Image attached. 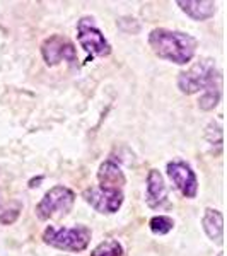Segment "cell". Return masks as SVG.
I'll list each match as a JSON object with an SVG mask.
<instances>
[{
  "mask_svg": "<svg viewBox=\"0 0 227 256\" xmlns=\"http://www.w3.org/2000/svg\"><path fill=\"white\" fill-rule=\"evenodd\" d=\"M148 46L159 58L176 65H186L195 56L198 40L183 31L156 28L148 32Z\"/></svg>",
  "mask_w": 227,
  "mask_h": 256,
  "instance_id": "6da1fadb",
  "label": "cell"
},
{
  "mask_svg": "<svg viewBox=\"0 0 227 256\" xmlns=\"http://www.w3.org/2000/svg\"><path fill=\"white\" fill-rule=\"evenodd\" d=\"M92 232L88 226L77 224L74 227H55L48 226L43 230V242L52 248L70 253H82L88 250Z\"/></svg>",
  "mask_w": 227,
  "mask_h": 256,
  "instance_id": "7a4b0ae2",
  "label": "cell"
},
{
  "mask_svg": "<svg viewBox=\"0 0 227 256\" xmlns=\"http://www.w3.org/2000/svg\"><path fill=\"white\" fill-rule=\"evenodd\" d=\"M222 77V72L217 68L214 58H202L195 65H192L186 72H181L178 76V89L186 96L196 92H204L216 80Z\"/></svg>",
  "mask_w": 227,
  "mask_h": 256,
  "instance_id": "3957f363",
  "label": "cell"
},
{
  "mask_svg": "<svg viewBox=\"0 0 227 256\" xmlns=\"http://www.w3.org/2000/svg\"><path fill=\"white\" fill-rule=\"evenodd\" d=\"M74 202H76V193L64 184H56L50 188L36 205V217L40 220H50L53 217L67 216L74 207Z\"/></svg>",
  "mask_w": 227,
  "mask_h": 256,
  "instance_id": "277c9868",
  "label": "cell"
},
{
  "mask_svg": "<svg viewBox=\"0 0 227 256\" xmlns=\"http://www.w3.org/2000/svg\"><path fill=\"white\" fill-rule=\"evenodd\" d=\"M77 41L84 48V52L92 56L104 58L111 53V44L96 26L92 18H82L77 22Z\"/></svg>",
  "mask_w": 227,
  "mask_h": 256,
  "instance_id": "5b68a950",
  "label": "cell"
},
{
  "mask_svg": "<svg viewBox=\"0 0 227 256\" xmlns=\"http://www.w3.org/2000/svg\"><path fill=\"white\" fill-rule=\"evenodd\" d=\"M82 198L96 212L111 216V214H116L122 208L123 200H125V193H123V190L106 188L98 184V186H90L88 190H84Z\"/></svg>",
  "mask_w": 227,
  "mask_h": 256,
  "instance_id": "8992f818",
  "label": "cell"
},
{
  "mask_svg": "<svg viewBox=\"0 0 227 256\" xmlns=\"http://www.w3.org/2000/svg\"><path fill=\"white\" fill-rule=\"evenodd\" d=\"M41 55L48 67H55L60 62H68L70 65L77 64V53L74 43L60 34H52L41 43Z\"/></svg>",
  "mask_w": 227,
  "mask_h": 256,
  "instance_id": "52a82bcc",
  "label": "cell"
},
{
  "mask_svg": "<svg viewBox=\"0 0 227 256\" xmlns=\"http://www.w3.org/2000/svg\"><path fill=\"white\" fill-rule=\"evenodd\" d=\"M169 180L172 181V184L176 190L186 198H195L198 193V180L196 174L193 171V168L188 162L181 159L169 160L166 166Z\"/></svg>",
  "mask_w": 227,
  "mask_h": 256,
  "instance_id": "ba28073f",
  "label": "cell"
},
{
  "mask_svg": "<svg viewBox=\"0 0 227 256\" xmlns=\"http://www.w3.org/2000/svg\"><path fill=\"white\" fill-rule=\"evenodd\" d=\"M146 204H147V207H150L154 210L171 207V204H169V198H168L166 183H164V178L158 171V169H150V171H148V174H147Z\"/></svg>",
  "mask_w": 227,
  "mask_h": 256,
  "instance_id": "9c48e42d",
  "label": "cell"
},
{
  "mask_svg": "<svg viewBox=\"0 0 227 256\" xmlns=\"http://www.w3.org/2000/svg\"><path fill=\"white\" fill-rule=\"evenodd\" d=\"M98 181H99V186L123 190V186H125V183H126V178H125L123 169L120 168L113 159H108L98 169Z\"/></svg>",
  "mask_w": 227,
  "mask_h": 256,
  "instance_id": "30bf717a",
  "label": "cell"
},
{
  "mask_svg": "<svg viewBox=\"0 0 227 256\" xmlns=\"http://www.w3.org/2000/svg\"><path fill=\"white\" fill-rule=\"evenodd\" d=\"M176 4L193 20H207L217 10V4L212 0H178Z\"/></svg>",
  "mask_w": 227,
  "mask_h": 256,
  "instance_id": "8fae6325",
  "label": "cell"
},
{
  "mask_svg": "<svg viewBox=\"0 0 227 256\" xmlns=\"http://www.w3.org/2000/svg\"><path fill=\"white\" fill-rule=\"evenodd\" d=\"M202 226H204V230L208 239H212L217 244H222V239H224V217H222L220 210L212 207L205 208Z\"/></svg>",
  "mask_w": 227,
  "mask_h": 256,
  "instance_id": "7c38bea8",
  "label": "cell"
},
{
  "mask_svg": "<svg viewBox=\"0 0 227 256\" xmlns=\"http://www.w3.org/2000/svg\"><path fill=\"white\" fill-rule=\"evenodd\" d=\"M220 98H222V77L218 80L214 82V84L210 86L208 89L204 90V94H202L200 101H198V108H200L202 111L214 110L218 104Z\"/></svg>",
  "mask_w": 227,
  "mask_h": 256,
  "instance_id": "4fadbf2b",
  "label": "cell"
},
{
  "mask_svg": "<svg viewBox=\"0 0 227 256\" xmlns=\"http://www.w3.org/2000/svg\"><path fill=\"white\" fill-rule=\"evenodd\" d=\"M19 214H20L19 202L6 204V200H4V196H2V192H0V224H4V226L14 224L19 218Z\"/></svg>",
  "mask_w": 227,
  "mask_h": 256,
  "instance_id": "5bb4252c",
  "label": "cell"
},
{
  "mask_svg": "<svg viewBox=\"0 0 227 256\" xmlns=\"http://www.w3.org/2000/svg\"><path fill=\"white\" fill-rule=\"evenodd\" d=\"M90 256H123V246L116 239H106L90 251Z\"/></svg>",
  "mask_w": 227,
  "mask_h": 256,
  "instance_id": "9a60e30c",
  "label": "cell"
},
{
  "mask_svg": "<svg viewBox=\"0 0 227 256\" xmlns=\"http://www.w3.org/2000/svg\"><path fill=\"white\" fill-rule=\"evenodd\" d=\"M148 227L156 236H164V234L171 232L174 227V220L169 216H156L148 220Z\"/></svg>",
  "mask_w": 227,
  "mask_h": 256,
  "instance_id": "2e32d148",
  "label": "cell"
},
{
  "mask_svg": "<svg viewBox=\"0 0 227 256\" xmlns=\"http://www.w3.org/2000/svg\"><path fill=\"white\" fill-rule=\"evenodd\" d=\"M218 256H222V253H218Z\"/></svg>",
  "mask_w": 227,
  "mask_h": 256,
  "instance_id": "e0dca14e",
  "label": "cell"
}]
</instances>
